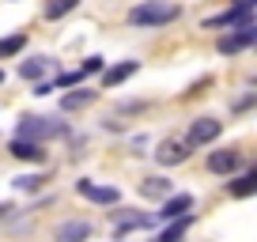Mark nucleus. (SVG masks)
Here are the masks:
<instances>
[{
    "label": "nucleus",
    "instance_id": "f257e3e1",
    "mask_svg": "<svg viewBox=\"0 0 257 242\" xmlns=\"http://www.w3.org/2000/svg\"><path fill=\"white\" fill-rule=\"evenodd\" d=\"M182 16V8L178 4H167V0H144V4H137V8L128 12V23L133 27H163L170 23V19Z\"/></svg>",
    "mask_w": 257,
    "mask_h": 242
},
{
    "label": "nucleus",
    "instance_id": "f03ea898",
    "mask_svg": "<svg viewBox=\"0 0 257 242\" xmlns=\"http://www.w3.org/2000/svg\"><path fill=\"white\" fill-rule=\"evenodd\" d=\"M61 133H64V125L57 117H23L19 129H16V140H34V144H42V140L61 137Z\"/></svg>",
    "mask_w": 257,
    "mask_h": 242
},
{
    "label": "nucleus",
    "instance_id": "7ed1b4c3",
    "mask_svg": "<svg viewBox=\"0 0 257 242\" xmlns=\"http://www.w3.org/2000/svg\"><path fill=\"white\" fill-rule=\"evenodd\" d=\"M253 42H257V23H242L234 34L219 38V42H216V49H219V53H242V49H249Z\"/></svg>",
    "mask_w": 257,
    "mask_h": 242
},
{
    "label": "nucleus",
    "instance_id": "20e7f679",
    "mask_svg": "<svg viewBox=\"0 0 257 242\" xmlns=\"http://www.w3.org/2000/svg\"><path fill=\"white\" fill-rule=\"evenodd\" d=\"M76 193L87 197V201H95V204H117L121 201V193L113 186H98L91 178H80V182H76Z\"/></svg>",
    "mask_w": 257,
    "mask_h": 242
},
{
    "label": "nucleus",
    "instance_id": "39448f33",
    "mask_svg": "<svg viewBox=\"0 0 257 242\" xmlns=\"http://www.w3.org/2000/svg\"><path fill=\"white\" fill-rule=\"evenodd\" d=\"M219 133H223V121H216V117H197V121L189 125V148L212 144Z\"/></svg>",
    "mask_w": 257,
    "mask_h": 242
},
{
    "label": "nucleus",
    "instance_id": "423d86ee",
    "mask_svg": "<svg viewBox=\"0 0 257 242\" xmlns=\"http://www.w3.org/2000/svg\"><path fill=\"white\" fill-rule=\"evenodd\" d=\"M189 208H193V197L189 193H170L167 201H163V208H159V219H163V223H170V219H178V216H189Z\"/></svg>",
    "mask_w": 257,
    "mask_h": 242
},
{
    "label": "nucleus",
    "instance_id": "0eeeda50",
    "mask_svg": "<svg viewBox=\"0 0 257 242\" xmlns=\"http://www.w3.org/2000/svg\"><path fill=\"white\" fill-rule=\"evenodd\" d=\"M155 159H159L163 167H174V163H185V159H189V144H182V140H167V144H159Z\"/></svg>",
    "mask_w": 257,
    "mask_h": 242
},
{
    "label": "nucleus",
    "instance_id": "6e6552de",
    "mask_svg": "<svg viewBox=\"0 0 257 242\" xmlns=\"http://www.w3.org/2000/svg\"><path fill=\"white\" fill-rule=\"evenodd\" d=\"M242 23H253V8H231L223 16L204 19V27H242Z\"/></svg>",
    "mask_w": 257,
    "mask_h": 242
},
{
    "label": "nucleus",
    "instance_id": "1a4fd4ad",
    "mask_svg": "<svg viewBox=\"0 0 257 242\" xmlns=\"http://www.w3.org/2000/svg\"><path fill=\"white\" fill-rule=\"evenodd\" d=\"M12 155L23 163H46V148L34 140H12Z\"/></svg>",
    "mask_w": 257,
    "mask_h": 242
},
{
    "label": "nucleus",
    "instance_id": "9d476101",
    "mask_svg": "<svg viewBox=\"0 0 257 242\" xmlns=\"http://www.w3.org/2000/svg\"><path fill=\"white\" fill-rule=\"evenodd\" d=\"M91 234V223H83V219H68V223L57 227V242H83Z\"/></svg>",
    "mask_w": 257,
    "mask_h": 242
},
{
    "label": "nucleus",
    "instance_id": "9b49d317",
    "mask_svg": "<svg viewBox=\"0 0 257 242\" xmlns=\"http://www.w3.org/2000/svg\"><path fill=\"white\" fill-rule=\"evenodd\" d=\"M208 170L212 174H234V170H238V152H212Z\"/></svg>",
    "mask_w": 257,
    "mask_h": 242
},
{
    "label": "nucleus",
    "instance_id": "f8f14e48",
    "mask_svg": "<svg viewBox=\"0 0 257 242\" xmlns=\"http://www.w3.org/2000/svg\"><path fill=\"white\" fill-rule=\"evenodd\" d=\"M170 193H174V189H170L167 178H144V182H140V197H148V201H167Z\"/></svg>",
    "mask_w": 257,
    "mask_h": 242
},
{
    "label": "nucleus",
    "instance_id": "ddd939ff",
    "mask_svg": "<svg viewBox=\"0 0 257 242\" xmlns=\"http://www.w3.org/2000/svg\"><path fill=\"white\" fill-rule=\"evenodd\" d=\"M137 61H121V65H113V68H106V72H102V87H117V83H125L128 80V76H133V72H137Z\"/></svg>",
    "mask_w": 257,
    "mask_h": 242
},
{
    "label": "nucleus",
    "instance_id": "4468645a",
    "mask_svg": "<svg viewBox=\"0 0 257 242\" xmlns=\"http://www.w3.org/2000/svg\"><path fill=\"white\" fill-rule=\"evenodd\" d=\"M185 231H189V216H178V219H170V227L163 234H155L152 242H182Z\"/></svg>",
    "mask_w": 257,
    "mask_h": 242
},
{
    "label": "nucleus",
    "instance_id": "2eb2a0df",
    "mask_svg": "<svg viewBox=\"0 0 257 242\" xmlns=\"http://www.w3.org/2000/svg\"><path fill=\"white\" fill-rule=\"evenodd\" d=\"M249 193H257V170H246L242 178L231 182V197H249Z\"/></svg>",
    "mask_w": 257,
    "mask_h": 242
},
{
    "label": "nucleus",
    "instance_id": "dca6fc26",
    "mask_svg": "<svg viewBox=\"0 0 257 242\" xmlns=\"http://www.w3.org/2000/svg\"><path fill=\"white\" fill-rule=\"evenodd\" d=\"M91 102H95V91H72V95L61 98V110H83Z\"/></svg>",
    "mask_w": 257,
    "mask_h": 242
},
{
    "label": "nucleus",
    "instance_id": "f3484780",
    "mask_svg": "<svg viewBox=\"0 0 257 242\" xmlns=\"http://www.w3.org/2000/svg\"><path fill=\"white\" fill-rule=\"evenodd\" d=\"M46 68H49L46 57H34V61H23V65H19V76H23V80H38V76H46Z\"/></svg>",
    "mask_w": 257,
    "mask_h": 242
},
{
    "label": "nucleus",
    "instance_id": "a211bd4d",
    "mask_svg": "<svg viewBox=\"0 0 257 242\" xmlns=\"http://www.w3.org/2000/svg\"><path fill=\"white\" fill-rule=\"evenodd\" d=\"M23 46H27V34H8V38H0V57H16Z\"/></svg>",
    "mask_w": 257,
    "mask_h": 242
},
{
    "label": "nucleus",
    "instance_id": "6ab92c4d",
    "mask_svg": "<svg viewBox=\"0 0 257 242\" xmlns=\"http://www.w3.org/2000/svg\"><path fill=\"white\" fill-rule=\"evenodd\" d=\"M76 4H80V0H49V4H46V19H61V16H68Z\"/></svg>",
    "mask_w": 257,
    "mask_h": 242
},
{
    "label": "nucleus",
    "instance_id": "aec40b11",
    "mask_svg": "<svg viewBox=\"0 0 257 242\" xmlns=\"http://www.w3.org/2000/svg\"><path fill=\"white\" fill-rule=\"evenodd\" d=\"M38 182H42L38 174H19V178H16V189H23V193H31V189H38Z\"/></svg>",
    "mask_w": 257,
    "mask_h": 242
},
{
    "label": "nucleus",
    "instance_id": "412c9836",
    "mask_svg": "<svg viewBox=\"0 0 257 242\" xmlns=\"http://www.w3.org/2000/svg\"><path fill=\"white\" fill-rule=\"evenodd\" d=\"M98 68H102V57H87V61H83V68H80V72L87 76V72H98Z\"/></svg>",
    "mask_w": 257,
    "mask_h": 242
},
{
    "label": "nucleus",
    "instance_id": "4be33fe9",
    "mask_svg": "<svg viewBox=\"0 0 257 242\" xmlns=\"http://www.w3.org/2000/svg\"><path fill=\"white\" fill-rule=\"evenodd\" d=\"M234 8H253V0H231Z\"/></svg>",
    "mask_w": 257,
    "mask_h": 242
},
{
    "label": "nucleus",
    "instance_id": "5701e85b",
    "mask_svg": "<svg viewBox=\"0 0 257 242\" xmlns=\"http://www.w3.org/2000/svg\"><path fill=\"white\" fill-rule=\"evenodd\" d=\"M0 83H4V72H0Z\"/></svg>",
    "mask_w": 257,
    "mask_h": 242
}]
</instances>
